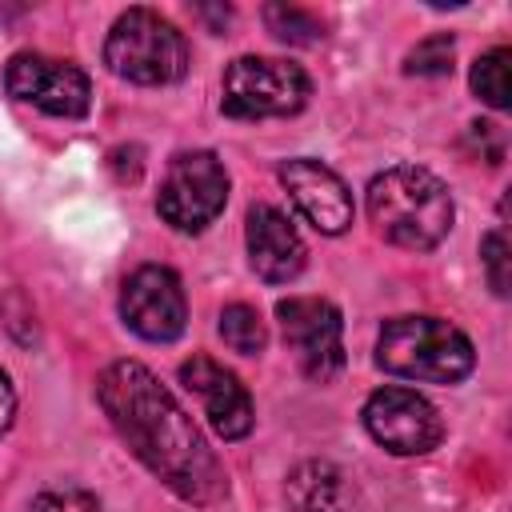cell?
Segmentation results:
<instances>
[{"mask_svg": "<svg viewBox=\"0 0 512 512\" xmlns=\"http://www.w3.org/2000/svg\"><path fill=\"white\" fill-rule=\"evenodd\" d=\"M364 428L368 436L388 448L392 456H424L440 444L444 436V420L440 412L416 392V388H380L364 400Z\"/></svg>", "mask_w": 512, "mask_h": 512, "instance_id": "obj_8", "label": "cell"}, {"mask_svg": "<svg viewBox=\"0 0 512 512\" xmlns=\"http://www.w3.org/2000/svg\"><path fill=\"white\" fill-rule=\"evenodd\" d=\"M308 76L292 60L276 56H240L224 72V96L220 108L236 120H268V116H292L308 104Z\"/></svg>", "mask_w": 512, "mask_h": 512, "instance_id": "obj_5", "label": "cell"}, {"mask_svg": "<svg viewBox=\"0 0 512 512\" xmlns=\"http://www.w3.org/2000/svg\"><path fill=\"white\" fill-rule=\"evenodd\" d=\"M480 260H484V272H488L492 292L496 296H508V240H504V228H492L480 240Z\"/></svg>", "mask_w": 512, "mask_h": 512, "instance_id": "obj_19", "label": "cell"}, {"mask_svg": "<svg viewBox=\"0 0 512 512\" xmlns=\"http://www.w3.org/2000/svg\"><path fill=\"white\" fill-rule=\"evenodd\" d=\"M284 492L296 512H344L348 508V480L328 460H304L288 476Z\"/></svg>", "mask_w": 512, "mask_h": 512, "instance_id": "obj_14", "label": "cell"}, {"mask_svg": "<svg viewBox=\"0 0 512 512\" xmlns=\"http://www.w3.org/2000/svg\"><path fill=\"white\" fill-rule=\"evenodd\" d=\"M28 512H100V500L84 488H48L28 504Z\"/></svg>", "mask_w": 512, "mask_h": 512, "instance_id": "obj_20", "label": "cell"}, {"mask_svg": "<svg viewBox=\"0 0 512 512\" xmlns=\"http://www.w3.org/2000/svg\"><path fill=\"white\" fill-rule=\"evenodd\" d=\"M512 52L508 48H492L472 64V92L488 104V108H508L512 104V76H508Z\"/></svg>", "mask_w": 512, "mask_h": 512, "instance_id": "obj_15", "label": "cell"}, {"mask_svg": "<svg viewBox=\"0 0 512 512\" xmlns=\"http://www.w3.org/2000/svg\"><path fill=\"white\" fill-rule=\"evenodd\" d=\"M368 216L376 232L400 248L428 252L452 228V196L448 188L416 164L388 168L368 184Z\"/></svg>", "mask_w": 512, "mask_h": 512, "instance_id": "obj_2", "label": "cell"}, {"mask_svg": "<svg viewBox=\"0 0 512 512\" xmlns=\"http://www.w3.org/2000/svg\"><path fill=\"white\" fill-rule=\"evenodd\" d=\"M220 336H224V344H228L232 352H240V356H256V352H264V344H268V332H264L260 312L248 308V304H228V308L220 312Z\"/></svg>", "mask_w": 512, "mask_h": 512, "instance_id": "obj_16", "label": "cell"}, {"mask_svg": "<svg viewBox=\"0 0 512 512\" xmlns=\"http://www.w3.org/2000/svg\"><path fill=\"white\" fill-rule=\"evenodd\" d=\"M180 384L200 400L208 424L224 436V440H240L252 432L256 424V408L248 388L236 380V372H228L224 364H216L212 356H192L180 364Z\"/></svg>", "mask_w": 512, "mask_h": 512, "instance_id": "obj_12", "label": "cell"}, {"mask_svg": "<svg viewBox=\"0 0 512 512\" xmlns=\"http://www.w3.org/2000/svg\"><path fill=\"white\" fill-rule=\"evenodd\" d=\"M288 348L300 360V372L316 384H328L344 368V320L336 304L320 296H288L276 304Z\"/></svg>", "mask_w": 512, "mask_h": 512, "instance_id": "obj_7", "label": "cell"}, {"mask_svg": "<svg viewBox=\"0 0 512 512\" xmlns=\"http://www.w3.org/2000/svg\"><path fill=\"white\" fill-rule=\"evenodd\" d=\"M228 200V172L212 152H180L168 164V176L156 196V212L176 232L208 228Z\"/></svg>", "mask_w": 512, "mask_h": 512, "instance_id": "obj_6", "label": "cell"}, {"mask_svg": "<svg viewBox=\"0 0 512 512\" xmlns=\"http://www.w3.org/2000/svg\"><path fill=\"white\" fill-rule=\"evenodd\" d=\"M264 24L284 44H320L324 40L320 16H312L308 8H296V4H268L264 8Z\"/></svg>", "mask_w": 512, "mask_h": 512, "instance_id": "obj_17", "label": "cell"}, {"mask_svg": "<svg viewBox=\"0 0 512 512\" xmlns=\"http://www.w3.org/2000/svg\"><path fill=\"white\" fill-rule=\"evenodd\" d=\"M120 316L124 324L152 344H168L188 324V300L180 288V276L164 264L136 268L120 288Z\"/></svg>", "mask_w": 512, "mask_h": 512, "instance_id": "obj_10", "label": "cell"}, {"mask_svg": "<svg viewBox=\"0 0 512 512\" xmlns=\"http://www.w3.org/2000/svg\"><path fill=\"white\" fill-rule=\"evenodd\" d=\"M244 236H248V260H252V268H256L260 280H268V284H288V280L300 276L308 252H304L300 232L292 228V220H288L280 208H272V204H252V208H248V228H244Z\"/></svg>", "mask_w": 512, "mask_h": 512, "instance_id": "obj_13", "label": "cell"}, {"mask_svg": "<svg viewBox=\"0 0 512 512\" xmlns=\"http://www.w3.org/2000/svg\"><path fill=\"white\" fill-rule=\"evenodd\" d=\"M452 56H456V44L448 32H436L428 40H420L408 56H404V72L408 76H448L452 72Z\"/></svg>", "mask_w": 512, "mask_h": 512, "instance_id": "obj_18", "label": "cell"}, {"mask_svg": "<svg viewBox=\"0 0 512 512\" xmlns=\"http://www.w3.org/2000/svg\"><path fill=\"white\" fill-rule=\"evenodd\" d=\"M104 64L132 84H172L188 72V44L160 12L128 8L104 40Z\"/></svg>", "mask_w": 512, "mask_h": 512, "instance_id": "obj_4", "label": "cell"}, {"mask_svg": "<svg viewBox=\"0 0 512 512\" xmlns=\"http://www.w3.org/2000/svg\"><path fill=\"white\" fill-rule=\"evenodd\" d=\"M376 364L416 384H456L472 372V340L440 316H392L376 340Z\"/></svg>", "mask_w": 512, "mask_h": 512, "instance_id": "obj_3", "label": "cell"}, {"mask_svg": "<svg viewBox=\"0 0 512 512\" xmlns=\"http://www.w3.org/2000/svg\"><path fill=\"white\" fill-rule=\"evenodd\" d=\"M12 416H16V392H12V380L0 372V436L12 428Z\"/></svg>", "mask_w": 512, "mask_h": 512, "instance_id": "obj_21", "label": "cell"}, {"mask_svg": "<svg viewBox=\"0 0 512 512\" xmlns=\"http://www.w3.org/2000/svg\"><path fill=\"white\" fill-rule=\"evenodd\" d=\"M4 88L48 112V116H64V120H76L88 112L92 104V84L88 76L68 64V60H52V56H40V52H16L4 68Z\"/></svg>", "mask_w": 512, "mask_h": 512, "instance_id": "obj_9", "label": "cell"}, {"mask_svg": "<svg viewBox=\"0 0 512 512\" xmlns=\"http://www.w3.org/2000/svg\"><path fill=\"white\" fill-rule=\"evenodd\" d=\"M280 184L288 188L292 204L300 208V216L324 232V236H340L352 224V192L348 184L320 160L312 156H296L280 164Z\"/></svg>", "mask_w": 512, "mask_h": 512, "instance_id": "obj_11", "label": "cell"}, {"mask_svg": "<svg viewBox=\"0 0 512 512\" xmlns=\"http://www.w3.org/2000/svg\"><path fill=\"white\" fill-rule=\"evenodd\" d=\"M96 396L120 440L132 456L160 476L180 500L212 504L224 496V472L212 448L204 444L192 416L176 404V396L136 360H116L100 372Z\"/></svg>", "mask_w": 512, "mask_h": 512, "instance_id": "obj_1", "label": "cell"}]
</instances>
